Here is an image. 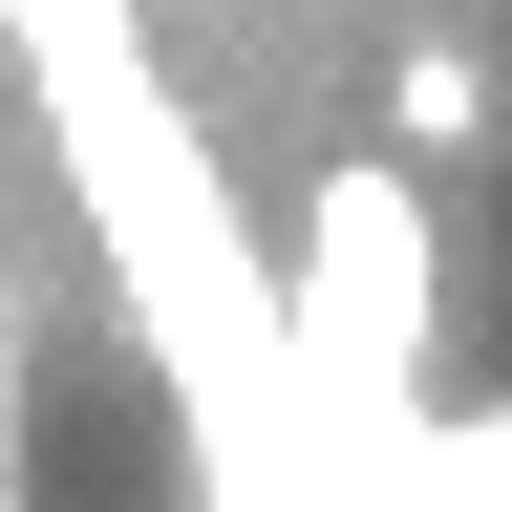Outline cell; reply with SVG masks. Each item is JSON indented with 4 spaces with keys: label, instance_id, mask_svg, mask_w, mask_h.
Returning <instances> with one entry per match:
<instances>
[{
    "label": "cell",
    "instance_id": "obj_1",
    "mask_svg": "<svg viewBox=\"0 0 512 512\" xmlns=\"http://www.w3.org/2000/svg\"><path fill=\"white\" fill-rule=\"evenodd\" d=\"M384 150H406V171H470L491 150V64L470 43H406V64H384Z\"/></svg>",
    "mask_w": 512,
    "mask_h": 512
},
{
    "label": "cell",
    "instance_id": "obj_2",
    "mask_svg": "<svg viewBox=\"0 0 512 512\" xmlns=\"http://www.w3.org/2000/svg\"><path fill=\"white\" fill-rule=\"evenodd\" d=\"M427 512H512V406H448L427 427Z\"/></svg>",
    "mask_w": 512,
    "mask_h": 512
},
{
    "label": "cell",
    "instance_id": "obj_3",
    "mask_svg": "<svg viewBox=\"0 0 512 512\" xmlns=\"http://www.w3.org/2000/svg\"><path fill=\"white\" fill-rule=\"evenodd\" d=\"M0 512H22V299H0Z\"/></svg>",
    "mask_w": 512,
    "mask_h": 512
}]
</instances>
